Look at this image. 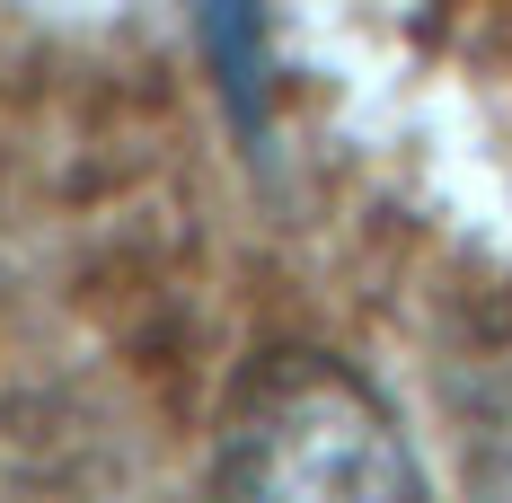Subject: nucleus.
<instances>
[{
	"instance_id": "1",
	"label": "nucleus",
	"mask_w": 512,
	"mask_h": 503,
	"mask_svg": "<svg viewBox=\"0 0 512 503\" xmlns=\"http://www.w3.org/2000/svg\"><path fill=\"white\" fill-rule=\"evenodd\" d=\"M212 503H424V468L354 362L274 353L230 406Z\"/></svg>"
}]
</instances>
